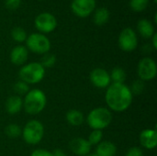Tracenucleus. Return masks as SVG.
Masks as SVG:
<instances>
[{"instance_id": "f257e3e1", "label": "nucleus", "mask_w": 157, "mask_h": 156, "mask_svg": "<svg viewBox=\"0 0 157 156\" xmlns=\"http://www.w3.org/2000/svg\"><path fill=\"white\" fill-rule=\"evenodd\" d=\"M132 100L133 95L126 84L111 83L106 88L105 101L110 111L124 112L131 107Z\"/></svg>"}, {"instance_id": "f03ea898", "label": "nucleus", "mask_w": 157, "mask_h": 156, "mask_svg": "<svg viewBox=\"0 0 157 156\" xmlns=\"http://www.w3.org/2000/svg\"><path fill=\"white\" fill-rule=\"evenodd\" d=\"M47 105V97L45 93L39 89H30L23 98V109L29 115H38L41 113Z\"/></svg>"}, {"instance_id": "7ed1b4c3", "label": "nucleus", "mask_w": 157, "mask_h": 156, "mask_svg": "<svg viewBox=\"0 0 157 156\" xmlns=\"http://www.w3.org/2000/svg\"><path fill=\"white\" fill-rule=\"evenodd\" d=\"M113 120L112 112L104 107L95 108L90 110L86 118V121L90 129L103 131L108 128Z\"/></svg>"}, {"instance_id": "20e7f679", "label": "nucleus", "mask_w": 157, "mask_h": 156, "mask_svg": "<svg viewBox=\"0 0 157 156\" xmlns=\"http://www.w3.org/2000/svg\"><path fill=\"white\" fill-rule=\"evenodd\" d=\"M46 69L39 63L32 62L25 63L18 71L19 80L29 85H36L41 82L45 76Z\"/></svg>"}, {"instance_id": "39448f33", "label": "nucleus", "mask_w": 157, "mask_h": 156, "mask_svg": "<svg viewBox=\"0 0 157 156\" xmlns=\"http://www.w3.org/2000/svg\"><path fill=\"white\" fill-rule=\"evenodd\" d=\"M21 136L26 143L37 145L43 139L44 126L38 120H30L22 128Z\"/></svg>"}, {"instance_id": "423d86ee", "label": "nucleus", "mask_w": 157, "mask_h": 156, "mask_svg": "<svg viewBox=\"0 0 157 156\" xmlns=\"http://www.w3.org/2000/svg\"><path fill=\"white\" fill-rule=\"evenodd\" d=\"M26 48L36 54H45L51 50L50 40L41 33H32L27 37Z\"/></svg>"}, {"instance_id": "0eeeda50", "label": "nucleus", "mask_w": 157, "mask_h": 156, "mask_svg": "<svg viewBox=\"0 0 157 156\" xmlns=\"http://www.w3.org/2000/svg\"><path fill=\"white\" fill-rule=\"evenodd\" d=\"M137 74L139 79L144 82L152 81L157 74V65L155 61L151 57L141 59L137 65Z\"/></svg>"}, {"instance_id": "6e6552de", "label": "nucleus", "mask_w": 157, "mask_h": 156, "mask_svg": "<svg viewBox=\"0 0 157 156\" xmlns=\"http://www.w3.org/2000/svg\"><path fill=\"white\" fill-rule=\"evenodd\" d=\"M119 47L121 51L126 52L133 51L138 46V38L135 31L131 28L124 29L118 39Z\"/></svg>"}, {"instance_id": "1a4fd4ad", "label": "nucleus", "mask_w": 157, "mask_h": 156, "mask_svg": "<svg viewBox=\"0 0 157 156\" xmlns=\"http://www.w3.org/2000/svg\"><path fill=\"white\" fill-rule=\"evenodd\" d=\"M35 27L40 33H51L57 27L55 17L48 12L40 13L35 18Z\"/></svg>"}, {"instance_id": "9d476101", "label": "nucleus", "mask_w": 157, "mask_h": 156, "mask_svg": "<svg viewBox=\"0 0 157 156\" xmlns=\"http://www.w3.org/2000/svg\"><path fill=\"white\" fill-rule=\"evenodd\" d=\"M89 80L95 87L101 89L108 88L111 84L109 73L104 68L100 67H97L90 72Z\"/></svg>"}, {"instance_id": "9b49d317", "label": "nucleus", "mask_w": 157, "mask_h": 156, "mask_svg": "<svg viewBox=\"0 0 157 156\" xmlns=\"http://www.w3.org/2000/svg\"><path fill=\"white\" fill-rule=\"evenodd\" d=\"M96 7V0H73L72 11L79 17H88Z\"/></svg>"}, {"instance_id": "f8f14e48", "label": "nucleus", "mask_w": 157, "mask_h": 156, "mask_svg": "<svg viewBox=\"0 0 157 156\" xmlns=\"http://www.w3.org/2000/svg\"><path fill=\"white\" fill-rule=\"evenodd\" d=\"M91 145L86 139L77 137L74 138L69 143L71 152L77 156H86L91 153Z\"/></svg>"}, {"instance_id": "ddd939ff", "label": "nucleus", "mask_w": 157, "mask_h": 156, "mask_svg": "<svg viewBox=\"0 0 157 156\" xmlns=\"http://www.w3.org/2000/svg\"><path fill=\"white\" fill-rule=\"evenodd\" d=\"M140 144L146 150H154L157 145V131L155 129H145L139 135Z\"/></svg>"}, {"instance_id": "4468645a", "label": "nucleus", "mask_w": 157, "mask_h": 156, "mask_svg": "<svg viewBox=\"0 0 157 156\" xmlns=\"http://www.w3.org/2000/svg\"><path fill=\"white\" fill-rule=\"evenodd\" d=\"M29 58V51L23 45H17L15 46L9 54L10 62L17 66L24 65Z\"/></svg>"}, {"instance_id": "2eb2a0df", "label": "nucleus", "mask_w": 157, "mask_h": 156, "mask_svg": "<svg viewBox=\"0 0 157 156\" xmlns=\"http://www.w3.org/2000/svg\"><path fill=\"white\" fill-rule=\"evenodd\" d=\"M5 108L9 115H16L19 113L23 109V98L17 95L10 96L6 100Z\"/></svg>"}, {"instance_id": "dca6fc26", "label": "nucleus", "mask_w": 157, "mask_h": 156, "mask_svg": "<svg viewBox=\"0 0 157 156\" xmlns=\"http://www.w3.org/2000/svg\"><path fill=\"white\" fill-rule=\"evenodd\" d=\"M95 154L98 156H115L117 146L110 141H102L96 146Z\"/></svg>"}, {"instance_id": "f3484780", "label": "nucleus", "mask_w": 157, "mask_h": 156, "mask_svg": "<svg viewBox=\"0 0 157 156\" xmlns=\"http://www.w3.org/2000/svg\"><path fill=\"white\" fill-rule=\"evenodd\" d=\"M65 120L68 124H70L73 127H79L81 126L85 120V115L83 114L82 111L78 109H70L66 112L65 114Z\"/></svg>"}, {"instance_id": "a211bd4d", "label": "nucleus", "mask_w": 157, "mask_h": 156, "mask_svg": "<svg viewBox=\"0 0 157 156\" xmlns=\"http://www.w3.org/2000/svg\"><path fill=\"white\" fill-rule=\"evenodd\" d=\"M137 30L139 34L144 39H151L155 32L154 25L146 18H142L137 23Z\"/></svg>"}, {"instance_id": "6ab92c4d", "label": "nucleus", "mask_w": 157, "mask_h": 156, "mask_svg": "<svg viewBox=\"0 0 157 156\" xmlns=\"http://www.w3.org/2000/svg\"><path fill=\"white\" fill-rule=\"evenodd\" d=\"M109 16L110 15H109V11L108 8L99 7L94 13V17H93L94 23L97 26H103L104 24H106L109 21Z\"/></svg>"}, {"instance_id": "aec40b11", "label": "nucleus", "mask_w": 157, "mask_h": 156, "mask_svg": "<svg viewBox=\"0 0 157 156\" xmlns=\"http://www.w3.org/2000/svg\"><path fill=\"white\" fill-rule=\"evenodd\" d=\"M109 75H110L111 83H115V84H125V81L127 79L126 71L120 66L113 68L109 73Z\"/></svg>"}, {"instance_id": "412c9836", "label": "nucleus", "mask_w": 157, "mask_h": 156, "mask_svg": "<svg viewBox=\"0 0 157 156\" xmlns=\"http://www.w3.org/2000/svg\"><path fill=\"white\" fill-rule=\"evenodd\" d=\"M21 131H22V129L19 127L18 124H16V123H10L5 128L6 135L9 138H12V139H16L17 137H20Z\"/></svg>"}, {"instance_id": "4be33fe9", "label": "nucleus", "mask_w": 157, "mask_h": 156, "mask_svg": "<svg viewBox=\"0 0 157 156\" xmlns=\"http://www.w3.org/2000/svg\"><path fill=\"white\" fill-rule=\"evenodd\" d=\"M11 37L15 41H17L18 43H22V42L26 41L28 36H27V32L25 31L24 29H22L20 27H16L11 31Z\"/></svg>"}, {"instance_id": "5701e85b", "label": "nucleus", "mask_w": 157, "mask_h": 156, "mask_svg": "<svg viewBox=\"0 0 157 156\" xmlns=\"http://www.w3.org/2000/svg\"><path fill=\"white\" fill-rule=\"evenodd\" d=\"M13 89H14L15 95L19 96V97H22V96L24 97L30 90L29 86L27 83H25V82H23L21 80L15 83V85L13 86Z\"/></svg>"}, {"instance_id": "b1692460", "label": "nucleus", "mask_w": 157, "mask_h": 156, "mask_svg": "<svg viewBox=\"0 0 157 156\" xmlns=\"http://www.w3.org/2000/svg\"><path fill=\"white\" fill-rule=\"evenodd\" d=\"M91 146L98 145L99 143L103 141V131L98 130H92L90 134L88 135V138L86 139Z\"/></svg>"}, {"instance_id": "393cba45", "label": "nucleus", "mask_w": 157, "mask_h": 156, "mask_svg": "<svg viewBox=\"0 0 157 156\" xmlns=\"http://www.w3.org/2000/svg\"><path fill=\"white\" fill-rule=\"evenodd\" d=\"M149 4V0H130V6L135 12L144 11Z\"/></svg>"}, {"instance_id": "a878e982", "label": "nucleus", "mask_w": 157, "mask_h": 156, "mask_svg": "<svg viewBox=\"0 0 157 156\" xmlns=\"http://www.w3.org/2000/svg\"><path fill=\"white\" fill-rule=\"evenodd\" d=\"M56 63V57L55 55L52 54V53H45L43 54L42 58H41V61H40V64L46 69V68H51Z\"/></svg>"}, {"instance_id": "bb28decb", "label": "nucleus", "mask_w": 157, "mask_h": 156, "mask_svg": "<svg viewBox=\"0 0 157 156\" xmlns=\"http://www.w3.org/2000/svg\"><path fill=\"white\" fill-rule=\"evenodd\" d=\"M129 87H130L132 95L134 96V95H141L144 92L145 86H144V82L140 80V79H138L136 81H133L132 86H129Z\"/></svg>"}, {"instance_id": "cd10ccee", "label": "nucleus", "mask_w": 157, "mask_h": 156, "mask_svg": "<svg viewBox=\"0 0 157 156\" xmlns=\"http://www.w3.org/2000/svg\"><path fill=\"white\" fill-rule=\"evenodd\" d=\"M125 156H144V154L142 148L138 146H133V147H131L127 151Z\"/></svg>"}, {"instance_id": "c85d7f7f", "label": "nucleus", "mask_w": 157, "mask_h": 156, "mask_svg": "<svg viewBox=\"0 0 157 156\" xmlns=\"http://www.w3.org/2000/svg\"><path fill=\"white\" fill-rule=\"evenodd\" d=\"M21 0H6L5 6L9 10H16L19 7Z\"/></svg>"}, {"instance_id": "c756f323", "label": "nucleus", "mask_w": 157, "mask_h": 156, "mask_svg": "<svg viewBox=\"0 0 157 156\" xmlns=\"http://www.w3.org/2000/svg\"><path fill=\"white\" fill-rule=\"evenodd\" d=\"M30 156H53L52 152H50L46 149H36L34 150Z\"/></svg>"}, {"instance_id": "7c9ffc66", "label": "nucleus", "mask_w": 157, "mask_h": 156, "mask_svg": "<svg viewBox=\"0 0 157 156\" xmlns=\"http://www.w3.org/2000/svg\"><path fill=\"white\" fill-rule=\"evenodd\" d=\"M52 155L53 156H67V154L63 151V150H60V149H56L52 152Z\"/></svg>"}, {"instance_id": "2f4dec72", "label": "nucleus", "mask_w": 157, "mask_h": 156, "mask_svg": "<svg viewBox=\"0 0 157 156\" xmlns=\"http://www.w3.org/2000/svg\"><path fill=\"white\" fill-rule=\"evenodd\" d=\"M151 39H152V44H153V48H154L155 50H156L157 49V33H155Z\"/></svg>"}, {"instance_id": "473e14b6", "label": "nucleus", "mask_w": 157, "mask_h": 156, "mask_svg": "<svg viewBox=\"0 0 157 156\" xmlns=\"http://www.w3.org/2000/svg\"><path fill=\"white\" fill-rule=\"evenodd\" d=\"M86 156H98V155H97L96 154H91V153H90V154H88L87 155H86Z\"/></svg>"}, {"instance_id": "72a5a7b5", "label": "nucleus", "mask_w": 157, "mask_h": 156, "mask_svg": "<svg viewBox=\"0 0 157 156\" xmlns=\"http://www.w3.org/2000/svg\"><path fill=\"white\" fill-rule=\"evenodd\" d=\"M155 22L157 23V15L156 14H155Z\"/></svg>"}, {"instance_id": "f704fd0d", "label": "nucleus", "mask_w": 157, "mask_h": 156, "mask_svg": "<svg viewBox=\"0 0 157 156\" xmlns=\"http://www.w3.org/2000/svg\"><path fill=\"white\" fill-rule=\"evenodd\" d=\"M155 1V3H157V0H154Z\"/></svg>"}, {"instance_id": "c9c22d12", "label": "nucleus", "mask_w": 157, "mask_h": 156, "mask_svg": "<svg viewBox=\"0 0 157 156\" xmlns=\"http://www.w3.org/2000/svg\"><path fill=\"white\" fill-rule=\"evenodd\" d=\"M40 1H41V0H40Z\"/></svg>"}]
</instances>
